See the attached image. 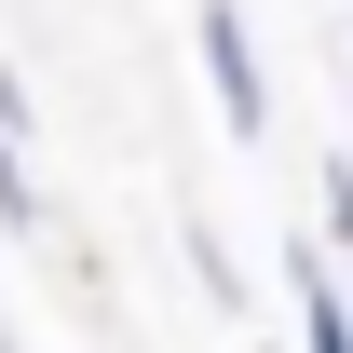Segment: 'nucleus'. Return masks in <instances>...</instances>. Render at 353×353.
<instances>
[{"label": "nucleus", "mask_w": 353, "mask_h": 353, "mask_svg": "<svg viewBox=\"0 0 353 353\" xmlns=\"http://www.w3.org/2000/svg\"><path fill=\"white\" fill-rule=\"evenodd\" d=\"M190 41H204V95H218V123L259 150V136H272V82H259V41H245V14H231V0H204V14H190Z\"/></svg>", "instance_id": "f257e3e1"}, {"label": "nucleus", "mask_w": 353, "mask_h": 353, "mask_svg": "<svg viewBox=\"0 0 353 353\" xmlns=\"http://www.w3.org/2000/svg\"><path fill=\"white\" fill-rule=\"evenodd\" d=\"M285 312H299V353H353V299H340V259L326 245H285Z\"/></svg>", "instance_id": "f03ea898"}, {"label": "nucleus", "mask_w": 353, "mask_h": 353, "mask_svg": "<svg viewBox=\"0 0 353 353\" xmlns=\"http://www.w3.org/2000/svg\"><path fill=\"white\" fill-rule=\"evenodd\" d=\"M41 176H28V136H14V82H0V231H41Z\"/></svg>", "instance_id": "7ed1b4c3"}, {"label": "nucleus", "mask_w": 353, "mask_h": 353, "mask_svg": "<svg viewBox=\"0 0 353 353\" xmlns=\"http://www.w3.org/2000/svg\"><path fill=\"white\" fill-rule=\"evenodd\" d=\"M312 245L353 272V150H340V163H312Z\"/></svg>", "instance_id": "20e7f679"}, {"label": "nucleus", "mask_w": 353, "mask_h": 353, "mask_svg": "<svg viewBox=\"0 0 353 353\" xmlns=\"http://www.w3.org/2000/svg\"><path fill=\"white\" fill-rule=\"evenodd\" d=\"M190 272H204V299H245V272H231V245H218L204 218H190Z\"/></svg>", "instance_id": "39448f33"}, {"label": "nucleus", "mask_w": 353, "mask_h": 353, "mask_svg": "<svg viewBox=\"0 0 353 353\" xmlns=\"http://www.w3.org/2000/svg\"><path fill=\"white\" fill-rule=\"evenodd\" d=\"M0 353H14V326H0Z\"/></svg>", "instance_id": "423d86ee"}]
</instances>
